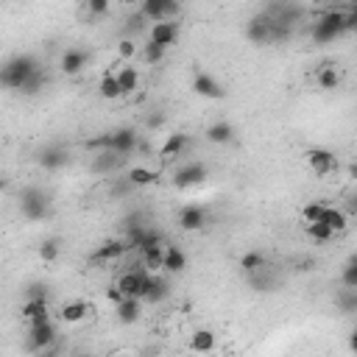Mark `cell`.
<instances>
[{
  "label": "cell",
  "mask_w": 357,
  "mask_h": 357,
  "mask_svg": "<svg viewBox=\"0 0 357 357\" xmlns=\"http://www.w3.org/2000/svg\"><path fill=\"white\" fill-rule=\"evenodd\" d=\"M36 70H39V61H36L33 56L17 53V56H11V59H6V61L0 64V86L20 92L22 84H25Z\"/></svg>",
  "instance_id": "obj_1"
},
{
  "label": "cell",
  "mask_w": 357,
  "mask_h": 357,
  "mask_svg": "<svg viewBox=\"0 0 357 357\" xmlns=\"http://www.w3.org/2000/svg\"><path fill=\"white\" fill-rule=\"evenodd\" d=\"M343 8H329L326 14H321L315 22H312V39L318 45H326V42H335L337 36H343Z\"/></svg>",
  "instance_id": "obj_2"
},
{
  "label": "cell",
  "mask_w": 357,
  "mask_h": 357,
  "mask_svg": "<svg viewBox=\"0 0 357 357\" xmlns=\"http://www.w3.org/2000/svg\"><path fill=\"white\" fill-rule=\"evenodd\" d=\"M92 145L95 148H103V151H112L117 156H126V153H131L137 148V134H134V128H126L123 126V128H114V131L98 137Z\"/></svg>",
  "instance_id": "obj_3"
},
{
  "label": "cell",
  "mask_w": 357,
  "mask_h": 357,
  "mask_svg": "<svg viewBox=\"0 0 357 357\" xmlns=\"http://www.w3.org/2000/svg\"><path fill=\"white\" fill-rule=\"evenodd\" d=\"M20 209H22V218L28 220H42L50 215V195L36 190V187H28L22 195H20Z\"/></svg>",
  "instance_id": "obj_4"
},
{
  "label": "cell",
  "mask_w": 357,
  "mask_h": 357,
  "mask_svg": "<svg viewBox=\"0 0 357 357\" xmlns=\"http://www.w3.org/2000/svg\"><path fill=\"white\" fill-rule=\"evenodd\" d=\"M148 279H151V273L145 268H131V271H123L114 284L120 287L123 296H131V298H139L142 301L145 287H148Z\"/></svg>",
  "instance_id": "obj_5"
},
{
  "label": "cell",
  "mask_w": 357,
  "mask_h": 357,
  "mask_svg": "<svg viewBox=\"0 0 357 357\" xmlns=\"http://www.w3.org/2000/svg\"><path fill=\"white\" fill-rule=\"evenodd\" d=\"M28 343H31V349H36V351L50 349V346L56 343V324H53L50 318L36 321V324H28Z\"/></svg>",
  "instance_id": "obj_6"
},
{
  "label": "cell",
  "mask_w": 357,
  "mask_h": 357,
  "mask_svg": "<svg viewBox=\"0 0 357 357\" xmlns=\"http://www.w3.org/2000/svg\"><path fill=\"white\" fill-rule=\"evenodd\" d=\"M307 159V167L315 173V176H329L337 170V156L329 151V148H310L304 153Z\"/></svg>",
  "instance_id": "obj_7"
},
{
  "label": "cell",
  "mask_w": 357,
  "mask_h": 357,
  "mask_svg": "<svg viewBox=\"0 0 357 357\" xmlns=\"http://www.w3.org/2000/svg\"><path fill=\"white\" fill-rule=\"evenodd\" d=\"M192 92L201 95V98H209V100H220L226 95V89L220 86V81L204 70H195L192 73Z\"/></svg>",
  "instance_id": "obj_8"
},
{
  "label": "cell",
  "mask_w": 357,
  "mask_h": 357,
  "mask_svg": "<svg viewBox=\"0 0 357 357\" xmlns=\"http://www.w3.org/2000/svg\"><path fill=\"white\" fill-rule=\"evenodd\" d=\"M142 17L151 22H162V20H173L178 14V0H142Z\"/></svg>",
  "instance_id": "obj_9"
},
{
  "label": "cell",
  "mask_w": 357,
  "mask_h": 357,
  "mask_svg": "<svg viewBox=\"0 0 357 357\" xmlns=\"http://www.w3.org/2000/svg\"><path fill=\"white\" fill-rule=\"evenodd\" d=\"M204 178H206V165H201V162H187V165H181V167L173 173V184H176L178 190L195 187V184H201Z\"/></svg>",
  "instance_id": "obj_10"
},
{
  "label": "cell",
  "mask_w": 357,
  "mask_h": 357,
  "mask_svg": "<svg viewBox=\"0 0 357 357\" xmlns=\"http://www.w3.org/2000/svg\"><path fill=\"white\" fill-rule=\"evenodd\" d=\"M153 243H162V234H159L156 229H148V226H142V223H131V226H128V231H126V245H128V248L142 251L145 245H153Z\"/></svg>",
  "instance_id": "obj_11"
},
{
  "label": "cell",
  "mask_w": 357,
  "mask_h": 357,
  "mask_svg": "<svg viewBox=\"0 0 357 357\" xmlns=\"http://www.w3.org/2000/svg\"><path fill=\"white\" fill-rule=\"evenodd\" d=\"M206 226V209L198 204H187L178 209V229L181 231H201Z\"/></svg>",
  "instance_id": "obj_12"
},
{
  "label": "cell",
  "mask_w": 357,
  "mask_h": 357,
  "mask_svg": "<svg viewBox=\"0 0 357 357\" xmlns=\"http://www.w3.org/2000/svg\"><path fill=\"white\" fill-rule=\"evenodd\" d=\"M187 148H190V134H181V131L167 134L165 142L159 145V159H162V162H173V159L181 156Z\"/></svg>",
  "instance_id": "obj_13"
},
{
  "label": "cell",
  "mask_w": 357,
  "mask_h": 357,
  "mask_svg": "<svg viewBox=\"0 0 357 357\" xmlns=\"http://www.w3.org/2000/svg\"><path fill=\"white\" fill-rule=\"evenodd\" d=\"M128 251L126 240H103L95 251H92V262H100V265H109V262H117L123 254Z\"/></svg>",
  "instance_id": "obj_14"
},
{
  "label": "cell",
  "mask_w": 357,
  "mask_h": 357,
  "mask_svg": "<svg viewBox=\"0 0 357 357\" xmlns=\"http://www.w3.org/2000/svg\"><path fill=\"white\" fill-rule=\"evenodd\" d=\"M86 61H89V53H86V50H81V47H70V50L61 53L59 67H61L64 75H78V73L86 67Z\"/></svg>",
  "instance_id": "obj_15"
},
{
  "label": "cell",
  "mask_w": 357,
  "mask_h": 357,
  "mask_svg": "<svg viewBox=\"0 0 357 357\" xmlns=\"http://www.w3.org/2000/svg\"><path fill=\"white\" fill-rule=\"evenodd\" d=\"M22 321L28 324H36V321H45L50 318V307H47V298L45 296H28V301L22 304Z\"/></svg>",
  "instance_id": "obj_16"
},
{
  "label": "cell",
  "mask_w": 357,
  "mask_h": 357,
  "mask_svg": "<svg viewBox=\"0 0 357 357\" xmlns=\"http://www.w3.org/2000/svg\"><path fill=\"white\" fill-rule=\"evenodd\" d=\"M176 39H178V25L173 20H162V22L151 25V42H156L162 47H170Z\"/></svg>",
  "instance_id": "obj_17"
},
{
  "label": "cell",
  "mask_w": 357,
  "mask_h": 357,
  "mask_svg": "<svg viewBox=\"0 0 357 357\" xmlns=\"http://www.w3.org/2000/svg\"><path fill=\"white\" fill-rule=\"evenodd\" d=\"M204 137H206V142H212V145H229V142L234 139V126L226 123V120H215V123L206 126Z\"/></svg>",
  "instance_id": "obj_18"
},
{
  "label": "cell",
  "mask_w": 357,
  "mask_h": 357,
  "mask_svg": "<svg viewBox=\"0 0 357 357\" xmlns=\"http://www.w3.org/2000/svg\"><path fill=\"white\" fill-rule=\"evenodd\" d=\"M114 315H117V321H120V324H126V326L137 324V321H139V315H142V304H139V298L126 296L120 304H114Z\"/></svg>",
  "instance_id": "obj_19"
},
{
  "label": "cell",
  "mask_w": 357,
  "mask_h": 357,
  "mask_svg": "<svg viewBox=\"0 0 357 357\" xmlns=\"http://www.w3.org/2000/svg\"><path fill=\"white\" fill-rule=\"evenodd\" d=\"M187 268V254L178 245H167L165 243V254H162V271L167 273H181Z\"/></svg>",
  "instance_id": "obj_20"
},
{
  "label": "cell",
  "mask_w": 357,
  "mask_h": 357,
  "mask_svg": "<svg viewBox=\"0 0 357 357\" xmlns=\"http://www.w3.org/2000/svg\"><path fill=\"white\" fill-rule=\"evenodd\" d=\"M86 315H89V304H86V301H81V298L61 304V321H64V324H70V326L84 324V321H86Z\"/></svg>",
  "instance_id": "obj_21"
},
{
  "label": "cell",
  "mask_w": 357,
  "mask_h": 357,
  "mask_svg": "<svg viewBox=\"0 0 357 357\" xmlns=\"http://www.w3.org/2000/svg\"><path fill=\"white\" fill-rule=\"evenodd\" d=\"M324 226H329L335 234H340V231H346L349 229V218H346V212L343 209H337V206H326L324 204V212H321V218H318Z\"/></svg>",
  "instance_id": "obj_22"
},
{
  "label": "cell",
  "mask_w": 357,
  "mask_h": 357,
  "mask_svg": "<svg viewBox=\"0 0 357 357\" xmlns=\"http://www.w3.org/2000/svg\"><path fill=\"white\" fill-rule=\"evenodd\" d=\"M190 349H192L195 354H212V351L218 349V337H215V332H212V329H198V332H192V337H190Z\"/></svg>",
  "instance_id": "obj_23"
},
{
  "label": "cell",
  "mask_w": 357,
  "mask_h": 357,
  "mask_svg": "<svg viewBox=\"0 0 357 357\" xmlns=\"http://www.w3.org/2000/svg\"><path fill=\"white\" fill-rule=\"evenodd\" d=\"M340 81H343V75H340V70H337L335 64H324V67L315 73V84H318L324 92L337 89V86H340Z\"/></svg>",
  "instance_id": "obj_24"
},
{
  "label": "cell",
  "mask_w": 357,
  "mask_h": 357,
  "mask_svg": "<svg viewBox=\"0 0 357 357\" xmlns=\"http://www.w3.org/2000/svg\"><path fill=\"white\" fill-rule=\"evenodd\" d=\"M142 265L148 273H159L162 271V254H165V240L162 243H153V245H145L142 251Z\"/></svg>",
  "instance_id": "obj_25"
},
{
  "label": "cell",
  "mask_w": 357,
  "mask_h": 357,
  "mask_svg": "<svg viewBox=\"0 0 357 357\" xmlns=\"http://www.w3.org/2000/svg\"><path fill=\"white\" fill-rule=\"evenodd\" d=\"M67 159H70V153L64 151V148H45L42 153H39V165L45 167V170H59V167H64L67 165Z\"/></svg>",
  "instance_id": "obj_26"
},
{
  "label": "cell",
  "mask_w": 357,
  "mask_h": 357,
  "mask_svg": "<svg viewBox=\"0 0 357 357\" xmlns=\"http://www.w3.org/2000/svg\"><path fill=\"white\" fill-rule=\"evenodd\" d=\"M156 170H151V167H145V165H134V167H128V176H126V181L131 184V187H151V184H156Z\"/></svg>",
  "instance_id": "obj_27"
},
{
  "label": "cell",
  "mask_w": 357,
  "mask_h": 357,
  "mask_svg": "<svg viewBox=\"0 0 357 357\" xmlns=\"http://www.w3.org/2000/svg\"><path fill=\"white\" fill-rule=\"evenodd\" d=\"M114 75H117V84H120L123 95H131V92L139 86V70H137L134 64H123Z\"/></svg>",
  "instance_id": "obj_28"
},
{
  "label": "cell",
  "mask_w": 357,
  "mask_h": 357,
  "mask_svg": "<svg viewBox=\"0 0 357 357\" xmlns=\"http://www.w3.org/2000/svg\"><path fill=\"white\" fill-rule=\"evenodd\" d=\"M98 95H100L103 100H117V98H123V89H120L114 73H103V78H100V84H98Z\"/></svg>",
  "instance_id": "obj_29"
},
{
  "label": "cell",
  "mask_w": 357,
  "mask_h": 357,
  "mask_svg": "<svg viewBox=\"0 0 357 357\" xmlns=\"http://www.w3.org/2000/svg\"><path fill=\"white\" fill-rule=\"evenodd\" d=\"M240 268L251 276V273L265 271V268H268V259H265V254H262V251H248V254H243V257H240Z\"/></svg>",
  "instance_id": "obj_30"
},
{
  "label": "cell",
  "mask_w": 357,
  "mask_h": 357,
  "mask_svg": "<svg viewBox=\"0 0 357 357\" xmlns=\"http://www.w3.org/2000/svg\"><path fill=\"white\" fill-rule=\"evenodd\" d=\"M167 296V282L159 276V273H151V279H148V287H145V296H142V301H162Z\"/></svg>",
  "instance_id": "obj_31"
},
{
  "label": "cell",
  "mask_w": 357,
  "mask_h": 357,
  "mask_svg": "<svg viewBox=\"0 0 357 357\" xmlns=\"http://www.w3.org/2000/svg\"><path fill=\"white\" fill-rule=\"evenodd\" d=\"M45 81H47V78H45V70L39 67V70H36V73L22 84V89H20V92H22V95H39V92L45 89Z\"/></svg>",
  "instance_id": "obj_32"
},
{
  "label": "cell",
  "mask_w": 357,
  "mask_h": 357,
  "mask_svg": "<svg viewBox=\"0 0 357 357\" xmlns=\"http://www.w3.org/2000/svg\"><path fill=\"white\" fill-rule=\"evenodd\" d=\"M307 237H312L315 243H326L335 237V231L329 226H324L321 220H315V223H307Z\"/></svg>",
  "instance_id": "obj_33"
},
{
  "label": "cell",
  "mask_w": 357,
  "mask_h": 357,
  "mask_svg": "<svg viewBox=\"0 0 357 357\" xmlns=\"http://www.w3.org/2000/svg\"><path fill=\"white\" fill-rule=\"evenodd\" d=\"M165 50H167V47H162V45H156V42H148V45H142V61H145V64H159V61L165 59Z\"/></svg>",
  "instance_id": "obj_34"
},
{
  "label": "cell",
  "mask_w": 357,
  "mask_h": 357,
  "mask_svg": "<svg viewBox=\"0 0 357 357\" xmlns=\"http://www.w3.org/2000/svg\"><path fill=\"white\" fill-rule=\"evenodd\" d=\"M340 282H343V287L357 290V259H354V257H351V259H346L343 273H340Z\"/></svg>",
  "instance_id": "obj_35"
},
{
  "label": "cell",
  "mask_w": 357,
  "mask_h": 357,
  "mask_svg": "<svg viewBox=\"0 0 357 357\" xmlns=\"http://www.w3.org/2000/svg\"><path fill=\"white\" fill-rule=\"evenodd\" d=\"M321 212H324V204H321V201H310V204L301 206V218H304V223H315V220L321 218Z\"/></svg>",
  "instance_id": "obj_36"
},
{
  "label": "cell",
  "mask_w": 357,
  "mask_h": 357,
  "mask_svg": "<svg viewBox=\"0 0 357 357\" xmlns=\"http://www.w3.org/2000/svg\"><path fill=\"white\" fill-rule=\"evenodd\" d=\"M59 243L56 240H45L42 245H39V259H45V262H56L59 259Z\"/></svg>",
  "instance_id": "obj_37"
},
{
  "label": "cell",
  "mask_w": 357,
  "mask_h": 357,
  "mask_svg": "<svg viewBox=\"0 0 357 357\" xmlns=\"http://www.w3.org/2000/svg\"><path fill=\"white\" fill-rule=\"evenodd\" d=\"M86 14L89 17H106L109 8H112V0H86Z\"/></svg>",
  "instance_id": "obj_38"
},
{
  "label": "cell",
  "mask_w": 357,
  "mask_h": 357,
  "mask_svg": "<svg viewBox=\"0 0 357 357\" xmlns=\"http://www.w3.org/2000/svg\"><path fill=\"white\" fill-rule=\"evenodd\" d=\"M117 53H120V59L131 61V59L137 56V45H134V39H120V42H117Z\"/></svg>",
  "instance_id": "obj_39"
},
{
  "label": "cell",
  "mask_w": 357,
  "mask_h": 357,
  "mask_svg": "<svg viewBox=\"0 0 357 357\" xmlns=\"http://www.w3.org/2000/svg\"><path fill=\"white\" fill-rule=\"evenodd\" d=\"M357 28V8H343V31L351 33Z\"/></svg>",
  "instance_id": "obj_40"
},
{
  "label": "cell",
  "mask_w": 357,
  "mask_h": 357,
  "mask_svg": "<svg viewBox=\"0 0 357 357\" xmlns=\"http://www.w3.org/2000/svg\"><path fill=\"white\" fill-rule=\"evenodd\" d=\"M123 298H126V296L120 293V287H117V284H112V287L106 290V301H109V304H120Z\"/></svg>",
  "instance_id": "obj_41"
},
{
  "label": "cell",
  "mask_w": 357,
  "mask_h": 357,
  "mask_svg": "<svg viewBox=\"0 0 357 357\" xmlns=\"http://www.w3.org/2000/svg\"><path fill=\"white\" fill-rule=\"evenodd\" d=\"M346 3V8H357V0H343Z\"/></svg>",
  "instance_id": "obj_42"
},
{
  "label": "cell",
  "mask_w": 357,
  "mask_h": 357,
  "mask_svg": "<svg viewBox=\"0 0 357 357\" xmlns=\"http://www.w3.org/2000/svg\"><path fill=\"white\" fill-rule=\"evenodd\" d=\"M123 6H137V3H142V0H120Z\"/></svg>",
  "instance_id": "obj_43"
}]
</instances>
